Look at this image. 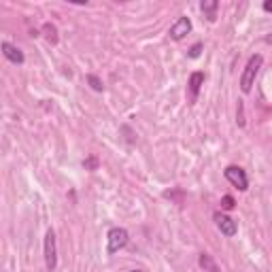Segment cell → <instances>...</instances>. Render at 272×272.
<instances>
[{
  "instance_id": "obj_1",
  "label": "cell",
  "mask_w": 272,
  "mask_h": 272,
  "mask_svg": "<svg viewBox=\"0 0 272 272\" xmlns=\"http://www.w3.org/2000/svg\"><path fill=\"white\" fill-rule=\"evenodd\" d=\"M262 62H264V57L260 54H255L247 62V66H245V73L241 77V89L245 94H249L251 89H253V83H255V77H257V73H260V68H262Z\"/></svg>"
},
{
  "instance_id": "obj_2",
  "label": "cell",
  "mask_w": 272,
  "mask_h": 272,
  "mask_svg": "<svg viewBox=\"0 0 272 272\" xmlns=\"http://www.w3.org/2000/svg\"><path fill=\"white\" fill-rule=\"evenodd\" d=\"M107 241H109L107 253L113 255V253H117L119 249L126 247L128 241H130V234H128V230H124V228H111L107 234Z\"/></svg>"
},
{
  "instance_id": "obj_3",
  "label": "cell",
  "mask_w": 272,
  "mask_h": 272,
  "mask_svg": "<svg viewBox=\"0 0 272 272\" xmlns=\"http://www.w3.org/2000/svg\"><path fill=\"white\" fill-rule=\"evenodd\" d=\"M223 174H225V179H228L230 183L236 187V190H241V191H247V190H249L247 172H245L241 166H228V168L223 170Z\"/></svg>"
},
{
  "instance_id": "obj_4",
  "label": "cell",
  "mask_w": 272,
  "mask_h": 272,
  "mask_svg": "<svg viewBox=\"0 0 272 272\" xmlns=\"http://www.w3.org/2000/svg\"><path fill=\"white\" fill-rule=\"evenodd\" d=\"M45 264H47L49 272H54L57 266V249H55L54 230H47V234H45Z\"/></svg>"
},
{
  "instance_id": "obj_5",
  "label": "cell",
  "mask_w": 272,
  "mask_h": 272,
  "mask_svg": "<svg viewBox=\"0 0 272 272\" xmlns=\"http://www.w3.org/2000/svg\"><path fill=\"white\" fill-rule=\"evenodd\" d=\"M213 219H215L217 228H219V232H221L223 236H228V238L236 236V232H238V225H236V221H234V219H232V217L223 215V213H215V215H213Z\"/></svg>"
},
{
  "instance_id": "obj_6",
  "label": "cell",
  "mask_w": 272,
  "mask_h": 272,
  "mask_svg": "<svg viewBox=\"0 0 272 272\" xmlns=\"http://www.w3.org/2000/svg\"><path fill=\"white\" fill-rule=\"evenodd\" d=\"M190 32H191V19L190 17H179L177 24L170 28V38L172 41H183Z\"/></svg>"
},
{
  "instance_id": "obj_7",
  "label": "cell",
  "mask_w": 272,
  "mask_h": 272,
  "mask_svg": "<svg viewBox=\"0 0 272 272\" xmlns=\"http://www.w3.org/2000/svg\"><path fill=\"white\" fill-rule=\"evenodd\" d=\"M0 49H2V55L6 57L9 62H13V64H24V51L19 49V47H15V45H11V43H2L0 45Z\"/></svg>"
},
{
  "instance_id": "obj_8",
  "label": "cell",
  "mask_w": 272,
  "mask_h": 272,
  "mask_svg": "<svg viewBox=\"0 0 272 272\" xmlns=\"http://www.w3.org/2000/svg\"><path fill=\"white\" fill-rule=\"evenodd\" d=\"M202 85H204V75L202 73H191V77H190V100L191 102H196Z\"/></svg>"
},
{
  "instance_id": "obj_9",
  "label": "cell",
  "mask_w": 272,
  "mask_h": 272,
  "mask_svg": "<svg viewBox=\"0 0 272 272\" xmlns=\"http://www.w3.org/2000/svg\"><path fill=\"white\" fill-rule=\"evenodd\" d=\"M200 9H202V13H206V17H209V22H215L217 19V9H219V2L217 0H204L202 4H200Z\"/></svg>"
},
{
  "instance_id": "obj_10",
  "label": "cell",
  "mask_w": 272,
  "mask_h": 272,
  "mask_svg": "<svg viewBox=\"0 0 272 272\" xmlns=\"http://www.w3.org/2000/svg\"><path fill=\"white\" fill-rule=\"evenodd\" d=\"M200 268H202L204 272H221L217 264L213 262V257H211L209 253H202V255H200Z\"/></svg>"
},
{
  "instance_id": "obj_11",
  "label": "cell",
  "mask_w": 272,
  "mask_h": 272,
  "mask_svg": "<svg viewBox=\"0 0 272 272\" xmlns=\"http://www.w3.org/2000/svg\"><path fill=\"white\" fill-rule=\"evenodd\" d=\"M43 32H45V38H47L49 43H57V30H55V26L54 24H45L43 26Z\"/></svg>"
},
{
  "instance_id": "obj_12",
  "label": "cell",
  "mask_w": 272,
  "mask_h": 272,
  "mask_svg": "<svg viewBox=\"0 0 272 272\" xmlns=\"http://www.w3.org/2000/svg\"><path fill=\"white\" fill-rule=\"evenodd\" d=\"M87 83L92 85V89H96V92H102V89H105V85H102V81H100L96 75H87Z\"/></svg>"
},
{
  "instance_id": "obj_13",
  "label": "cell",
  "mask_w": 272,
  "mask_h": 272,
  "mask_svg": "<svg viewBox=\"0 0 272 272\" xmlns=\"http://www.w3.org/2000/svg\"><path fill=\"white\" fill-rule=\"evenodd\" d=\"M234 198H232V196H223L221 198V209L223 211H232V209H234Z\"/></svg>"
},
{
  "instance_id": "obj_14",
  "label": "cell",
  "mask_w": 272,
  "mask_h": 272,
  "mask_svg": "<svg viewBox=\"0 0 272 272\" xmlns=\"http://www.w3.org/2000/svg\"><path fill=\"white\" fill-rule=\"evenodd\" d=\"M200 51H202V43H196V45H193V47L190 49V57H198Z\"/></svg>"
},
{
  "instance_id": "obj_15",
  "label": "cell",
  "mask_w": 272,
  "mask_h": 272,
  "mask_svg": "<svg viewBox=\"0 0 272 272\" xmlns=\"http://www.w3.org/2000/svg\"><path fill=\"white\" fill-rule=\"evenodd\" d=\"M83 166L89 168V170H96V166H98V160H96V158H89L87 162H83Z\"/></svg>"
},
{
  "instance_id": "obj_16",
  "label": "cell",
  "mask_w": 272,
  "mask_h": 272,
  "mask_svg": "<svg viewBox=\"0 0 272 272\" xmlns=\"http://www.w3.org/2000/svg\"><path fill=\"white\" fill-rule=\"evenodd\" d=\"M264 11H272V0H266V2H264Z\"/></svg>"
},
{
  "instance_id": "obj_17",
  "label": "cell",
  "mask_w": 272,
  "mask_h": 272,
  "mask_svg": "<svg viewBox=\"0 0 272 272\" xmlns=\"http://www.w3.org/2000/svg\"><path fill=\"white\" fill-rule=\"evenodd\" d=\"M130 272H142V270H130Z\"/></svg>"
}]
</instances>
